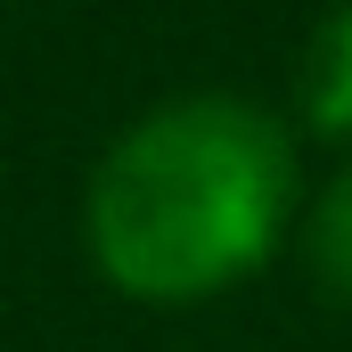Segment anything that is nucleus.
I'll use <instances>...</instances> for the list:
<instances>
[{"label":"nucleus","mask_w":352,"mask_h":352,"mask_svg":"<svg viewBox=\"0 0 352 352\" xmlns=\"http://www.w3.org/2000/svg\"><path fill=\"white\" fill-rule=\"evenodd\" d=\"M295 213V148L254 98L188 90L123 123L82 188V246L140 303H205L270 263Z\"/></svg>","instance_id":"nucleus-1"},{"label":"nucleus","mask_w":352,"mask_h":352,"mask_svg":"<svg viewBox=\"0 0 352 352\" xmlns=\"http://www.w3.org/2000/svg\"><path fill=\"white\" fill-rule=\"evenodd\" d=\"M303 254L320 270V287H328L336 303H352V164L311 197V213H303Z\"/></svg>","instance_id":"nucleus-3"},{"label":"nucleus","mask_w":352,"mask_h":352,"mask_svg":"<svg viewBox=\"0 0 352 352\" xmlns=\"http://www.w3.org/2000/svg\"><path fill=\"white\" fill-rule=\"evenodd\" d=\"M295 98H303V123L320 140H352V0L311 25L303 66H295Z\"/></svg>","instance_id":"nucleus-2"}]
</instances>
